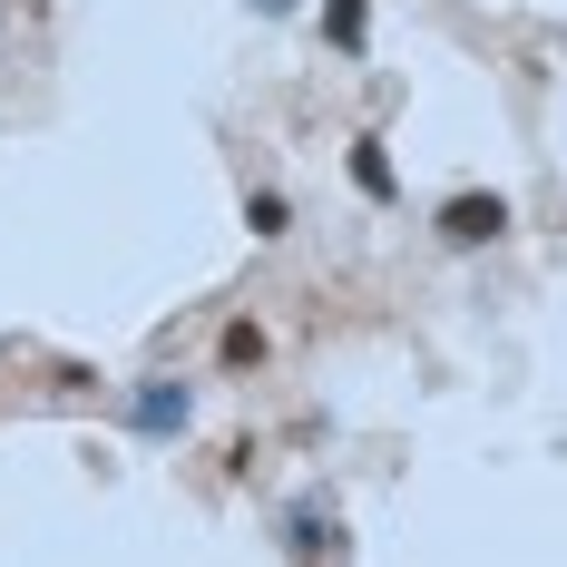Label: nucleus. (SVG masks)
<instances>
[{
	"label": "nucleus",
	"instance_id": "obj_1",
	"mask_svg": "<svg viewBox=\"0 0 567 567\" xmlns=\"http://www.w3.org/2000/svg\"><path fill=\"white\" fill-rule=\"evenodd\" d=\"M186 421H196V382H186V372H137V382H127V431H137L147 451L186 441Z\"/></svg>",
	"mask_w": 567,
	"mask_h": 567
},
{
	"label": "nucleus",
	"instance_id": "obj_4",
	"mask_svg": "<svg viewBox=\"0 0 567 567\" xmlns=\"http://www.w3.org/2000/svg\"><path fill=\"white\" fill-rule=\"evenodd\" d=\"M313 30H323V50H333V59H372V0H323Z\"/></svg>",
	"mask_w": 567,
	"mask_h": 567
},
{
	"label": "nucleus",
	"instance_id": "obj_6",
	"mask_svg": "<svg viewBox=\"0 0 567 567\" xmlns=\"http://www.w3.org/2000/svg\"><path fill=\"white\" fill-rule=\"evenodd\" d=\"M265 352H275L265 323H226V333H216V362H226V372H265Z\"/></svg>",
	"mask_w": 567,
	"mask_h": 567
},
{
	"label": "nucleus",
	"instance_id": "obj_7",
	"mask_svg": "<svg viewBox=\"0 0 567 567\" xmlns=\"http://www.w3.org/2000/svg\"><path fill=\"white\" fill-rule=\"evenodd\" d=\"M255 10H265V20H284V10H303V0H255Z\"/></svg>",
	"mask_w": 567,
	"mask_h": 567
},
{
	"label": "nucleus",
	"instance_id": "obj_2",
	"mask_svg": "<svg viewBox=\"0 0 567 567\" xmlns=\"http://www.w3.org/2000/svg\"><path fill=\"white\" fill-rule=\"evenodd\" d=\"M431 226H441V245L470 255V245H499V235L518 226V206L499 196V186H460V196H441V216H431Z\"/></svg>",
	"mask_w": 567,
	"mask_h": 567
},
{
	"label": "nucleus",
	"instance_id": "obj_5",
	"mask_svg": "<svg viewBox=\"0 0 567 567\" xmlns=\"http://www.w3.org/2000/svg\"><path fill=\"white\" fill-rule=\"evenodd\" d=\"M245 235H255V245H284V235H293V196H284V186H255V196H245Z\"/></svg>",
	"mask_w": 567,
	"mask_h": 567
},
{
	"label": "nucleus",
	"instance_id": "obj_3",
	"mask_svg": "<svg viewBox=\"0 0 567 567\" xmlns=\"http://www.w3.org/2000/svg\"><path fill=\"white\" fill-rule=\"evenodd\" d=\"M342 176L362 186V206H401V167H392L382 137H352V147H342Z\"/></svg>",
	"mask_w": 567,
	"mask_h": 567
}]
</instances>
